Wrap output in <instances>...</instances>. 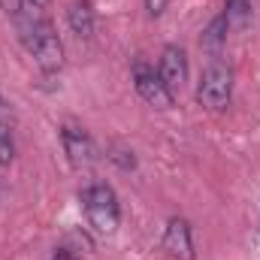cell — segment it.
Wrapping results in <instances>:
<instances>
[{
  "instance_id": "6da1fadb",
  "label": "cell",
  "mask_w": 260,
  "mask_h": 260,
  "mask_svg": "<svg viewBox=\"0 0 260 260\" xmlns=\"http://www.w3.org/2000/svg\"><path fill=\"white\" fill-rule=\"evenodd\" d=\"M82 209L88 224L100 233V236H112L121 224V209H118V197L106 182H91L82 191Z\"/></svg>"
},
{
  "instance_id": "7a4b0ae2",
  "label": "cell",
  "mask_w": 260,
  "mask_h": 260,
  "mask_svg": "<svg viewBox=\"0 0 260 260\" xmlns=\"http://www.w3.org/2000/svg\"><path fill=\"white\" fill-rule=\"evenodd\" d=\"M27 49L43 73H58L64 67V43L49 21H34L27 27Z\"/></svg>"
},
{
  "instance_id": "3957f363",
  "label": "cell",
  "mask_w": 260,
  "mask_h": 260,
  "mask_svg": "<svg viewBox=\"0 0 260 260\" xmlns=\"http://www.w3.org/2000/svg\"><path fill=\"white\" fill-rule=\"evenodd\" d=\"M230 94H233V70L221 61H212V64L203 70L200 76V85H197V100L200 106L206 109H224L230 103Z\"/></svg>"
},
{
  "instance_id": "277c9868",
  "label": "cell",
  "mask_w": 260,
  "mask_h": 260,
  "mask_svg": "<svg viewBox=\"0 0 260 260\" xmlns=\"http://www.w3.org/2000/svg\"><path fill=\"white\" fill-rule=\"evenodd\" d=\"M61 142H64V154L67 160L76 167V170H88L97 164V145L94 139L88 136V130L76 127V124H67L61 130Z\"/></svg>"
},
{
  "instance_id": "5b68a950",
  "label": "cell",
  "mask_w": 260,
  "mask_h": 260,
  "mask_svg": "<svg viewBox=\"0 0 260 260\" xmlns=\"http://www.w3.org/2000/svg\"><path fill=\"white\" fill-rule=\"evenodd\" d=\"M133 85H136V94L145 103H151L157 109H170L173 106V91L167 88V82L160 79V73H154L151 67H145V64L133 67Z\"/></svg>"
},
{
  "instance_id": "8992f818",
  "label": "cell",
  "mask_w": 260,
  "mask_h": 260,
  "mask_svg": "<svg viewBox=\"0 0 260 260\" xmlns=\"http://www.w3.org/2000/svg\"><path fill=\"white\" fill-rule=\"evenodd\" d=\"M164 251L176 260H194V233L185 218H170L164 230Z\"/></svg>"
},
{
  "instance_id": "52a82bcc",
  "label": "cell",
  "mask_w": 260,
  "mask_h": 260,
  "mask_svg": "<svg viewBox=\"0 0 260 260\" xmlns=\"http://www.w3.org/2000/svg\"><path fill=\"white\" fill-rule=\"evenodd\" d=\"M157 73H160V79L167 82V88L176 94V91L188 82V55H185V49H179V46H167V49L160 52Z\"/></svg>"
},
{
  "instance_id": "ba28073f",
  "label": "cell",
  "mask_w": 260,
  "mask_h": 260,
  "mask_svg": "<svg viewBox=\"0 0 260 260\" xmlns=\"http://www.w3.org/2000/svg\"><path fill=\"white\" fill-rule=\"evenodd\" d=\"M67 24L70 30L79 37V40H88L94 37V27H97V18H94V9L88 0H73L67 6Z\"/></svg>"
},
{
  "instance_id": "9c48e42d",
  "label": "cell",
  "mask_w": 260,
  "mask_h": 260,
  "mask_svg": "<svg viewBox=\"0 0 260 260\" xmlns=\"http://www.w3.org/2000/svg\"><path fill=\"white\" fill-rule=\"evenodd\" d=\"M85 251H91V239L82 230H73V233H67L64 239L52 248L49 260H82Z\"/></svg>"
},
{
  "instance_id": "30bf717a",
  "label": "cell",
  "mask_w": 260,
  "mask_h": 260,
  "mask_svg": "<svg viewBox=\"0 0 260 260\" xmlns=\"http://www.w3.org/2000/svg\"><path fill=\"white\" fill-rule=\"evenodd\" d=\"M227 30H230V24H227V18L224 15H218V18H212L209 21V27L203 30V49L212 55V58H218L221 55V49L227 46Z\"/></svg>"
},
{
  "instance_id": "8fae6325",
  "label": "cell",
  "mask_w": 260,
  "mask_h": 260,
  "mask_svg": "<svg viewBox=\"0 0 260 260\" xmlns=\"http://www.w3.org/2000/svg\"><path fill=\"white\" fill-rule=\"evenodd\" d=\"M224 18L233 30H242L251 21V0H224Z\"/></svg>"
},
{
  "instance_id": "7c38bea8",
  "label": "cell",
  "mask_w": 260,
  "mask_h": 260,
  "mask_svg": "<svg viewBox=\"0 0 260 260\" xmlns=\"http://www.w3.org/2000/svg\"><path fill=\"white\" fill-rule=\"evenodd\" d=\"M15 157V139H12V127L9 124H0V164H12Z\"/></svg>"
},
{
  "instance_id": "4fadbf2b",
  "label": "cell",
  "mask_w": 260,
  "mask_h": 260,
  "mask_svg": "<svg viewBox=\"0 0 260 260\" xmlns=\"http://www.w3.org/2000/svg\"><path fill=\"white\" fill-rule=\"evenodd\" d=\"M106 157H109L115 167H121V170H136V157H133V151L124 148V145H112Z\"/></svg>"
},
{
  "instance_id": "5bb4252c",
  "label": "cell",
  "mask_w": 260,
  "mask_h": 260,
  "mask_svg": "<svg viewBox=\"0 0 260 260\" xmlns=\"http://www.w3.org/2000/svg\"><path fill=\"white\" fill-rule=\"evenodd\" d=\"M145 9H148V15H151V18H157V15H164L167 0H145Z\"/></svg>"
},
{
  "instance_id": "9a60e30c",
  "label": "cell",
  "mask_w": 260,
  "mask_h": 260,
  "mask_svg": "<svg viewBox=\"0 0 260 260\" xmlns=\"http://www.w3.org/2000/svg\"><path fill=\"white\" fill-rule=\"evenodd\" d=\"M21 3H24V0H0V9H3L6 15H18V12H21Z\"/></svg>"
},
{
  "instance_id": "2e32d148",
  "label": "cell",
  "mask_w": 260,
  "mask_h": 260,
  "mask_svg": "<svg viewBox=\"0 0 260 260\" xmlns=\"http://www.w3.org/2000/svg\"><path fill=\"white\" fill-rule=\"evenodd\" d=\"M0 124H9L12 127V109H9V103L0 97Z\"/></svg>"
},
{
  "instance_id": "e0dca14e",
  "label": "cell",
  "mask_w": 260,
  "mask_h": 260,
  "mask_svg": "<svg viewBox=\"0 0 260 260\" xmlns=\"http://www.w3.org/2000/svg\"><path fill=\"white\" fill-rule=\"evenodd\" d=\"M34 3H37V6H46V0H34Z\"/></svg>"
}]
</instances>
